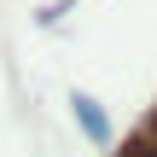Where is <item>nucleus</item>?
<instances>
[{
	"mask_svg": "<svg viewBox=\"0 0 157 157\" xmlns=\"http://www.w3.org/2000/svg\"><path fill=\"white\" fill-rule=\"evenodd\" d=\"M70 105H76V122L87 128V140H99V146H105V140H111V117L99 111V99H93V93H76Z\"/></svg>",
	"mask_w": 157,
	"mask_h": 157,
	"instance_id": "f257e3e1",
	"label": "nucleus"
},
{
	"mask_svg": "<svg viewBox=\"0 0 157 157\" xmlns=\"http://www.w3.org/2000/svg\"><path fill=\"white\" fill-rule=\"evenodd\" d=\"M151 134H157V117H151Z\"/></svg>",
	"mask_w": 157,
	"mask_h": 157,
	"instance_id": "f03ea898",
	"label": "nucleus"
}]
</instances>
